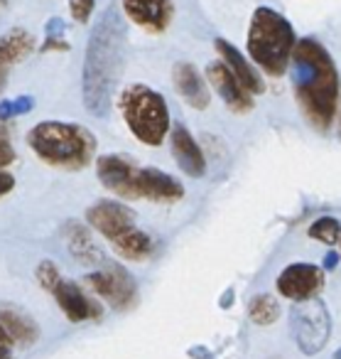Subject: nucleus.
I'll list each match as a JSON object with an SVG mask.
<instances>
[{
    "mask_svg": "<svg viewBox=\"0 0 341 359\" xmlns=\"http://www.w3.org/2000/svg\"><path fill=\"white\" fill-rule=\"evenodd\" d=\"M27 143L45 163L64 170L86 168L96 153L94 133H89L84 126L62 121H45L35 126L27 135Z\"/></svg>",
    "mask_w": 341,
    "mask_h": 359,
    "instance_id": "nucleus-4",
    "label": "nucleus"
},
{
    "mask_svg": "<svg viewBox=\"0 0 341 359\" xmlns=\"http://www.w3.org/2000/svg\"><path fill=\"white\" fill-rule=\"evenodd\" d=\"M0 327L6 330L13 344H22V347L35 344L37 334H40L35 320L27 313H22L20 308H15V305H0Z\"/></svg>",
    "mask_w": 341,
    "mask_h": 359,
    "instance_id": "nucleus-18",
    "label": "nucleus"
},
{
    "mask_svg": "<svg viewBox=\"0 0 341 359\" xmlns=\"http://www.w3.org/2000/svg\"><path fill=\"white\" fill-rule=\"evenodd\" d=\"M86 219L94 226L99 234H104L109 241H116L118 236H123L125 231L133 229V212L128 207H123L120 202H96L89 212H86Z\"/></svg>",
    "mask_w": 341,
    "mask_h": 359,
    "instance_id": "nucleus-11",
    "label": "nucleus"
},
{
    "mask_svg": "<svg viewBox=\"0 0 341 359\" xmlns=\"http://www.w3.org/2000/svg\"><path fill=\"white\" fill-rule=\"evenodd\" d=\"M331 359H341V349H336V354H334Z\"/></svg>",
    "mask_w": 341,
    "mask_h": 359,
    "instance_id": "nucleus-32",
    "label": "nucleus"
},
{
    "mask_svg": "<svg viewBox=\"0 0 341 359\" xmlns=\"http://www.w3.org/2000/svg\"><path fill=\"white\" fill-rule=\"evenodd\" d=\"M290 332L305 354L321 352L331 332V318L326 305L319 298L295 303L290 310Z\"/></svg>",
    "mask_w": 341,
    "mask_h": 359,
    "instance_id": "nucleus-6",
    "label": "nucleus"
},
{
    "mask_svg": "<svg viewBox=\"0 0 341 359\" xmlns=\"http://www.w3.org/2000/svg\"><path fill=\"white\" fill-rule=\"evenodd\" d=\"M172 155L179 170L189 177H202L207 172V158L184 126H174L172 130Z\"/></svg>",
    "mask_w": 341,
    "mask_h": 359,
    "instance_id": "nucleus-16",
    "label": "nucleus"
},
{
    "mask_svg": "<svg viewBox=\"0 0 341 359\" xmlns=\"http://www.w3.org/2000/svg\"><path fill=\"white\" fill-rule=\"evenodd\" d=\"M123 57L125 20L116 8H106L86 42L84 79H81L84 106L99 118L109 116L111 111V101L123 72Z\"/></svg>",
    "mask_w": 341,
    "mask_h": 359,
    "instance_id": "nucleus-1",
    "label": "nucleus"
},
{
    "mask_svg": "<svg viewBox=\"0 0 341 359\" xmlns=\"http://www.w3.org/2000/svg\"><path fill=\"white\" fill-rule=\"evenodd\" d=\"M13 187H15V177H13V175H8V172H3V170H0V197L6 195V192H11Z\"/></svg>",
    "mask_w": 341,
    "mask_h": 359,
    "instance_id": "nucleus-29",
    "label": "nucleus"
},
{
    "mask_svg": "<svg viewBox=\"0 0 341 359\" xmlns=\"http://www.w3.org/2000/svg\"><path fill=\"white\" fill-rule=\"evenodd\" d=\"M207 76L211 86L218 91L223 104L233 111V114H248L253 109V94L238 81V76L228 69L223 62H211L207 67Z\"/></svg>",
    "mask_w": 341,
    "mask_h": 359,
    "instance_id": "nucleus-10",
    "label": "nucleus"
},
{
    "mask_svg": "<svg viewBox=\"0 0 341 359\" xmlns=\"http://www.w3.org/2000/svg\"><path fill=\"white\" fill-rule=\"evenodd\" d=\"M172 79H174V89L179 91L184 101H187L192 109H207L211 96H209V86L204 81V76L197 72V67L189 65V62H179L172 69Z\"/></svg>",
    "mask_w": 341,
    "mask_h": 359,
    "instance_id": "nucleus-15",
    "label": "nucleus"
},
{
    "mask_svg": "<svg viewBox=\"0 0 341 359\" xmlns=\"http://www.w3.org/2000/svg\"><path fill=\"white\" fill-rule=\"evenodd\" d=\"M13 352V339L8 337V332L0 327V359H11Z\"/></svg>",
    "mask_w": 341,
    "mask_h": 359,
    "instance_id": "nucleus-28",
    "label": "nucleus"
},
{
    "mask_svg": "<svg viewBox=\"0 0 341 359\" xmlns=\"http://www.w3.org/2000/svg\"><path fill=\"white\" fill-rule=\"evenodd\" d=\"M86 283H89L101 298H106L118 310L130 308V305L135 303V295H138L133 276L118 264H109L104 271L91 273L89 278H86Z\"/></svg>",
    "mask_w": 341,
    "mask_h": 359,
    "instance_id": "nucleus-7",
    "label": "nucleus"
},
{
    "mask_svg": "<svg viewBox=\"0 0 341 359\" xmlns=\"http://www.w3.org/2000/svg\"><path fill=\"white\" fill-rule=\"evenodd\" d=\"M120 111L133 130V135L145 145H160L169 130V111L165 99L145 84H133L120 94Z\"/></svg>",
    "mask_w": 341,
    "mask_h": 359,
    "instance_id": "nucleus-5",
    "label": "nucleus"
},
{
    "mask_svg": "<svg viewBox=\"0 0 341 359\" xmlns=\"http://www.w3.org/2000/svg\"><path fill=\"white\" fill-rule=\"evenodd\" d=\"M52 295L57 298L60 308L64 310V315L71 320V323H84V320H99L101 318V305L96 300H91L84 290L79 288L71 280H60Z\"/></svg>",
    "mask_w": 341,
    "mask_h": 359,
    "instance_id": "nucleus-13",
    "label": "nucleus"
},
{
    "mask_svg": "<svg viewBox=\"0 0 341 359\" xmlns=\"http://www.w3.org/2000/svg\"><path fill=\"white\" fill-rule=\"evenodd\" d=\"M309 236L326 246H334L336 241H341V224L334 217H321L309 226Z\"/></svg>",
    "mask_w": 341,
    "mask_h": 359,
    "instance_id": "nucleus-23",
    "label": "nucleus"
},
{
    "mask_svg": "<svg viewBox=\"0 0 341 359\" xmlns=\"http://www.w3.org/2000/svg\"><path fill=\"white\" fill-rule=\"evenodd\" d=\"M336 264H339V256H336V254H329L324 259V269H334Z\"/></svg>",
    "mask_w": 341,
    "mask_h": 359,
    "instance_id": "nucleus-31",
    "label": "nucleus"
},
{
    "mask_svg": "<svg viewBox=\"0 0 341 359\" xmlns=\"http://www.w3.org/2000/svg\"><path fill=\"white\" fill-rule=\"evenodd\" d=\"M277 315H280V305H277V300L267 293L256 295V298L251 300V305H248V318H251L256 325H263V327L275 323Z\"/></svg>",
    "mask_w": 341,
    "mask_h": 359,
    "instance_id": "nucleus-21",
    "label": "nucleus"
},
{
    "mask_svg": "<svg viewBox=\"0 0 341 359\" xmlns=\"http://www.w3.org/2000/svg\"><path fill=\"white\" fill-rule=\"evenodd\" d=\"M277 293L295 303L312 300L324 288V271L314 264H292L277 276Z\"/></svg>",
    "mask_w": 341,
    "mask_h": 359,
    "instance_id": "nucleus-8",
    "label": "nucleus"
},
{
    "mask_svg": "<svg viewBox=\"0 0 341 359\" xmlns=\"http://www.w3.org/2000/svg\"><path fill=\"white\" fill-rule=\"evenodd\" d=\"M99 180L104 182L106 190L116 192V195L125 197V200H138V177L140 168H135L130 160L120 158V155H104L99 158L96 165Z\"/></svg>",
    "mask_w": 341,
    "mask_h": 359,
    "instance_id": "nucleus-9",
    "label": "nucleus"
},
{
    "mask_svg": "<svg viewBox=\"0 0 341 359\" xmlns=\"http://www.w3.org/2000/svg\"><path fill=\"white\" fill-rule=\"evenodd\" d=\"M32 109H35V99L32 96H18L13 101H0V121H8L13 116H22Z\"/></svg>",
    "mask_w": 341,
    "mask_h": 359,
    "instance_id": "nucleus-24",
    "label": "nucleus"
},
{
    "mask_svg": "<svg viewBox=\"0 0 341 359\" xmlns=\"http://www.w3.org/2000/svg\"><path fill=\"white\" fill-rule=\"evenodd\" d=\"M69 11L79 22H89V15L94 11V0H69Z\"/></svg>",
    "mask_w": 341,
    "mask_h": 359,
    "instance_id": "nucleus-27",
    "label": "nucleus"
},
{
    "mask_svg": "<svg viewBox=\"0 0 341 359\" xmlns=\"http://www.w3.org/2000/svg\"><path fill=\"white\" fill-rule=\"evenodd\" d=\"M292 89L307 123L326 133L339 106V72L329 52L312 37L297 42L292 55Z\"/></svg>",
    "mask_w": 341,
    "mask_h": 359,
    "instance_id": "nucleus-2",
    "label": "nucleus"
},
{
    "mask_svg": "<svg viewBox=\"0 0 341 359\" xmlns=\"http://www.w3.org/2000/svg\"><path fill=\"white\" fill-rule=\"evenodd\" d=\"M37 280L42 283V288L52 293V290H55L57 285H60V280H62L60 269H57L52 261H42V264L37 266Z\"/></svg>",
    "mask_w": 341,
    "mask_h": 359,
    "instance_id": "nucleus-25",
    "label": "nucleus"
},
{
    "mask_svg": "<svg viewBox=\"0 0 341 359\" xmlns=\"http://www.w3.org/2000/svg\"><path fill=\"white\" fill-rule=\"evenodd\" d=\"M32 50H35V40L25 30H13L6 37H0V86L6 84L8 67L22 62L27 55H32Z\"/></svg>",
    "mask_w": 341,
    "mask_h": 359,
    "instance_id": "nucleus-19",
    "label": "nucleus"
},
{
    "mask_svg": "<svg viewBox=\"0 0 341 359\" xmlns=\"http://www.w3.org/2000/svg\"><path fill=\"white\" fill-rule=\"evenodd\" d=\"M339 138H341V116H339Z\"/></svg>",
    "mask_w": 341,
    "mask_h": 359,
    "instance_id": "nucleus-33",
    "label": "nucleus"
},
{
    "mask_svg": "<svg viewBox=\"0 0 341 359\" xmlns=\"http://www.w3.org/2000/svg\"><path fill=\"white\" fill-rule=\"evenodd\" d=\"M71 231H74V234H69L71 251H74L81 261H86V264H89V261H101V251L94 246L89 231L81 229V226H76V224H71Z\"/></svg>",
    "mask_w": 341,
    "mask_h": 359,
    "instance_id": "nucleus-22",
    "label": "nucleus"
},
{
    "mask_svg": "<svg viewBox=\"0 0 341 359\" xmlns=\"http://www.w3.org/2000/svg\"><path fill=\"white\" fill-rule=\"evenodd\" d=\"M214 47H216L218 57H221V62L228 67V69L233 72V74L238 76V81H241L243 86H246L248 91H251L253 96L256 94H263L265 91V84H263V79L258 76V72L253 69L251 65H248L246 57L238 52V47H233L228 40H223V37H216L214 40Z\"/></svg>",
    "mask_w": 341,
    "mask_h": 359,
    "instance_id": "nucleus-17",
    "label": "nucleus"
},
{
    "mask_svg": "<svg viewBox=\"0 0 341 359\" xmlns=\"http://www.w3.org/2000/svg\"><path fill=\"white\" fill-rule=\"evenodd\" d=\"M113 249L118 251L123 259L130 261H143L153 254V239L145 231H140L138 226H133L130 231H125L123 236H118L116 241H111Z\"/></svg>",
    "mask_w": 341,
    "mask_h": 359,
    "instance_id": "nucleus-20",
    "label": "nucleus"
},
{
    "mask_svg": "<svg viewBox=\"0 0 341 359\" xmlns=\"http://www.w3.org/2000/svg\"><path fill=\"white\" fill-rule=\"evenodd\" d=\"M45 52H50V50H67V42L62 40V37H47V42H45V47H42Z\"/></svg>",
    "mask_w": 341,
    "mask_h": 359,
    "instance_id": "nucleus-30",
    "label": "nucleus"
},
{
    "mask_svg": "<svg viewBox=\"0 0 341 359\" xmlns=\"http://www.w3.org/2000/svg\"><path fill=\"white\" fill-rule=\"evenodd\" d=\"M15 160V150L11 145V138H8V128L0 126V168H6Z\"/></svg>",
    "mask_w": 341,
    "mask_h": 359,
    "instance_id": "nucleus-26",
    "label": "nucleus"
},
{
    "mask_svg": "<svg viewBox=\"0 0 341 359\" xmlns=\"http://www.w3.org/2000/svg\"><path fill=\"white\" fill-rule=\"evenodd\" d=\"M125 15L148 32H162L174 15L172 0H123Z\"/></svg>",
    "mask_w": 341,
    "mask_h": 359,
    "instance_id": "nucleus-12",
    "label": "nucleus"
},
{
    "mask_svg": "<svg viewBox=\"0 0 341 359\" xmlns=\"http://www.w3.org/2000/svg\"><path fill=\"white\" fill-rule=\"evenodd\" d=\"M138 195L153 202H177L182 200L184 187L172 175L162 172L158 168H143L138 177Z\"/></svg>",
    "mask_w": 341,
    "mask_h": 359,
    "instance_id": "nucleus-14",
    "label": "nucleus"
},
{
    "mask_svg": "<svg viewBox=\"0 0 341 359\" xmlns=\"http://www.w3.org/2000/svg\"><path fill=\"white\" fill-rule=\"evenodd\" d=\"M297 37L290 20L272 8H258L248 27V55L267 76H282L292 65Z\"/></svg>",
    "mask_w": 341,
    "mask_h": 359,
    "instance_id": "nucleus-3",
    "label": "nucleus"
}]
</instances>
